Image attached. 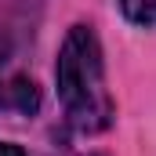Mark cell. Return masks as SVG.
<instances>
[{"label": "cell", "mask_w": 156, "mask_h": 156, "mask_svg": "<svg viewBox=\"0 0 156 156\" xmlns=\"http://www.w3.org/2000/svg\"><path fill=\"white\" fill-rule=\"evenodd\" d=\"M58 98L66 105L69 123L83 134H98L113 123V94L105 87V62H102V44L91 26H73L69 37L62 40L58 66H55Z\"/></svg>", "instance_id": "1"}, {"label": "cell", "mask_w": 156, "mask_h": 156, "mask_svg": "<svg viewBox=\"0 0 156 156\" xmlns=\"http://www.w3.org/2000/svg\"><path fill=\"white\" fill-rule=\"evenodd\" d=\"M0 109L37 113L40 109V91L33 83V76H26V73H0Z\"/></svg>", "instance_id": "2"}, {"label": "cell", "mask_w": 156, "mask_h": 156, "mask_svg": "<svg viewBox=\"0 0 156 156\" xmlns=\"http://www.w3.org/2000/svg\"><path fill=\"white\" fill-rule=\"evenodd\" d=\"M127 22L134 26H156V0H116Z\"/></svg>", "instance_id": "3"}, {"label": "cell", "mask_w": 156, "mask_h": 156, "mask_svg": "<svg viewBox=\"0 0 156 156\" xmlns=\"http://www.w3.org/2000/svg\"><path fill=\"white\" fill-rule=\"evenodd\" d=\"M0 156H26L18 145H11V142H0Z\"/></svg>", "instance_id": "4"}]
</instances>
